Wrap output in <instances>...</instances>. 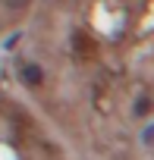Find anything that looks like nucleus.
Segmentation results:
<instances>
[{
    "mask_svg": "<svg viewBox=\"0 0 154 160\" xmlns=\"http://www.w3.org/2000/svg\"><path fill=\"white\" fill-rule=\"evenodd\" d=\"M145 141H154V126H151V129L145 132Z\"/></svg>",
    "mask_w": 154,
    "mask_h": 160,
    "instance_id": "obj_1",
    "label": "nucleus"
}]
</instances>
